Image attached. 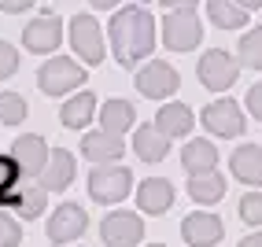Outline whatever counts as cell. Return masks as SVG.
<instances>
[{
    "label": "cell",
    "mask_w": 262,
    "mask_h": 247,
    "mask_svg": "<svg viewBox=\"0 0 262 247\" xmlns=\"http://www.w3.org/2000/svg\"><path fill=\"white\" fill-rule=\"evenodd\" d=\"M107 37H111V48H115V59L122 66H137L141 59L151 56L155 48V19L148 8H118L115 19L107 26Z\"/></svg>",
    "instance_id": "6da1fadb"
},
{
    "label": "cell",
    "mask_w": 262,
    "mask_h": 247,
    "mask_svg": "<svg viewBox=\"0 0 262 247\" xmlns=\"http://www.w3.org/2000/svg\"><path fill=\"white\" fill-rule=\"evenodd\" d=\"M166 15H163V44L170 52H192L203 41V26H200V11L196 4H170L166 0Z\"/></svg>",
    "instance_id": "7a4b0ae2"
},
{
    "label": "cell",
    "mask_w": 262,
    "mask_h": 247,
    "mask_svg": "<svg viewBox=\"0 0 262 247\" xmlns=\"http://www.w3.org/2000/svg\"><path fill=\"white\" fill-rule=\"evenodd\" d=\"M37 85L45 96H63L71 89H81L85 85V66L67 59V56H56V59H45L41 70H37Z\"/></svg>",
    "instance_id": "3957f363"
},
{
    "label": "cell",
    "mask_w": 262,
    "mask_h": 247,
    "mask_svg": "<svg viewBox=\"0 0 262 247\" xmlns=\"http://www.w3.org/2000/svg\"><path fill=\"white\" fill-rule=\"evenodd\" d=\"M133 192V173L126 170V166H96L93 173H89V196L96 199V203H103V207H115V203H122Z\"/></svg>",
    "instance_id": "277c9868"
},
{
    "label": "cell",
    "mask_w": 262,
    "mask_h": 247,
    "mask_svg": "<svg viewBox=\"0 0 262 247\" xmlns=\"http://www.w3.org/2000/svg\"><path fill=\"white\" fill-rule=\"evenodd\" d=\"M196 74H200V81L207 85V89L225 93V89H233V85H236L240 63H236L225 48H207L203 59H200V66H196Z\"/></svg>",
    "instance_id": "5b68a950"
},
{
    "label": "cell",
    "mask_w": 262,
    "mask_h": 247,
    "mask_svg": "<svg viewBox=\"0 0 262 247\" xmlns=\"http://www.w3.org/2000/svg\"><path fill=\"white\" fill-rule=\"evenodd\" d=\"M137 89H141V96H148V100H166V96H173L181 89V74L170 63L151 59V63H144L137 70Z\"/></svg>",
    "instance_id": "8992f818"
},
{
    "label": "cell",
    "mask_w": 262,
    "mask_h": 247,
    "mask_svg": "<svg viewBox=\"0 0 262 247\" xmlns=\"http://www.w3.org/2000/svg\"><path fill=\"white\" fill-rule=\"evenodd\" d=\"M100 236L107 247H137L144 240V221L133 210H111L107 218L100 221Z\"/></svg>",
    "instance_id": "52a82bcc"
},
{
    "label": "cell",
    "mask_w": 262,
    "mask_h": 247,
    "mask_svg": "<svg viewBox=\"0 0 262 247\" xmlns=\"http://www.w3.org/2000/svg\"><path fill=\"white\" fill-rule=\"evenodd\" d=\"M71 44H74V56L85 59L89 66L103 63V33H100V23L93 15H74L71 19Z\"/></svg>",
    "instance_id": "ba28073f"
},
{
    "label": "cell",
    "mask_w": 262,
    "mask_h": 247,
    "mask_svg": "<svg viewBox=\"0 0 262 247\" xmlns=\"http://www.w3.org/2000/svg\"><path fill=\"white\" fill-rule=\"evenodd\" d=\"M203 126L211 129L214 137H240L244 133V126H248V118H244V107L236 100H214V103H207L203 107Z\"/></svg>",
    "instance_id": "9c48e42d"
},
{
    "label": "cell",
    "mask_w": 262,
    "mask_h": 247,
    "mask_svg": "<svg viewBox=\"0 0 262 247\" xmlns=\"http://www.w3.org/2000/svg\"><path fill=\"white\" fill-rule=\"evenodd\" d=\"M59 41H63V23H59L56 11L37 15V19L23 30V44H26V52H33V56H48V52H56Z\"/></svg>",
    "instance_id": "30bf717a"
},
{
    "label": "cell",
    "mask_w": 262,
    "mask_h": 247,
    "mask_svg": "<svg viewBox=\"0 0 262 247\" xmlns=\"http://www.w3.org/2000/svg\"><path fill=\"white\" fill-rule=\"evenodd\" d=\"M85 229H89V214H85V207L78 203H63L56 207V214L48 218V240L52 243H71L78 240Z\"/></svg>",
    "instance_id": "8fae6325"
},
{
    "label": "cell",
    "mask_w": 262,
    "mask_h": 247,
    "mask_svg": "<svg viewBox=\"0 0 262 247\" xmlns=\"http://www.w3.org/2000/svg\"><path fill=\"white\" fill-rule=\"evenodd\" d=\"M11 159H15V166H19V173L23 177H41V170H45V163H48V144L37 137V133H26V137H19L11 144V151H8Z\"/></svg>",
    "instance_id": "7c38bea8"
},
{
    "label": "cell",
    "mask_w": 262,
    "mask_h": 247,
    "mask_svg": "<svg viewBox=\"0 0 262 247\" xmlns=\"http://www.w3.org/2000/svg\"><path fill=\"white\" fill-rule=\"evenodd\" d=\"M181 236L192 247H214L225 236V225H222L218 214H211V210H196V214H188L181 221Z\"/></svg>",
    "instance_id": "4fadbf2b"
},
{
    "label": "cell",
    "mask_w": 262,
    "mask_h": 247,
    "mask_svg": "<svg viewBox=\"0 0 262 247\" xmlns=\"http://www.w3.org/2000/svg\"><path fill=\"white\" fill-rule=\"evenodd\" d=\"M74 155L67 151V148H56L48 155V163H45V170H41V188L45 192H63V188H71V181H74Z\"/></svg>",
    "instance_id": "5bb4252c"
},
{
    "label": "cell",
    "mask_w": 262,
    "mask_h": 247,
    "mask_svg": "<svg viewBox=\"0 0 262 247\" xmlns=\"http://www.w3.org/2000/svg\"><path fill=\"white\" fill-rule=\"evenodd\" d=\"M122 151H126L122 137H111V133H103V129L85 133V140H81V155L89 159V163H96V166H115L118 159H122Z\"/></svg>",
    "instance_id": "9a60e30c"
},
{
    "label": "cell",
    "mask_w": 262,
    "mask_h": 247,
    "mask_svg": "<svg viewBox=\"0 0 262 247\" xmlns=\"http://www.w3.org/2000/svg\"><path fill=\"white\" fill-rule=\"evenodd\" d=\"M151 126L159 129L166 140H173V137H188L192 126H196V115H192L188 103H163Z\"/></svg>",
    "instance_id": "2e32d148"
},
{
    "label": "cell",
    "mask_w": 262,
    "mask_h": 247,
    "mask_svg": "<svg viewBox=\"0 0 262 247\" xmlns=\"http://www.w3.org/2000/svg\"><path fill=\"white\" fill-rule=\"evenodd\" d=\"M181 166H185L188 177H203V173H214V166H218V148L211 144V140H203V137L188 140V144L181 148Z\"/></svg>",
    "instance_id": "e0dca14e"
},
{
    "label": "cell",
    "mask_w": 262,
    "mask_h": 247,
    "mask_svg": "<svg viewBox=\"0 0 262 247\" xmlns=\"http://www.w3.org/2000/svg\"><path fill=\"white\" fill-rule=\"evenodd\" d=\"M137 207L144 214H166L173 207V185L166 177H144L141 188H137Z\"/></svg>",
    "instance_id": "ac0fdd59"
},
{
    "label": "cell",
    "mask_w": 262,
    "mask_h": 247,
    "mask_svg": "<svg viewBox=\"0 0 262 247\" xmlns=\"http://www.w3.org/2000/svg\"><path fill=\"white\" fill-rule=\"evenodd\" d=\"M229 166H233V177L244 181V185H262V148L258 144H240L229 159Z\"/></svg>",
    "instance_id": "d6986e66"
},
{
    "label": "cell",
    "mask_w": 262,
    "mask_h": 247,
    "mask_svg": "<svg viewBox=\"0 0 262 247\" xmlns=\"http://www.w3.org/2000/svg\"><path fill=\"white\" fill-rule=\"evenodd\" d=\"M133 122H137V111L129 100H107L100 107V129L111 137H122L126 129H133Z\"/></svg>",
    "instance_id": "ffe728a7"
},
{
    "label": "cell",
    "mask_w": 262,
    "mask_h": 247,
    "mask_svg": "<svg viewBox=\"0 0 262 247\" xmlns=\"http://www.w3.org/2000/svg\"><path fill=\"white\" fill-rule=\"evenodd\" d=\"M133 151L141 163H163L166 151H170V140L155 129V126H137L133 133Z\"/></svg>",
    "instance_id": "44dd1931"
},
{
    "label": "cell",
    "mask_w": 262,
    "mask_h": 247,
    "mask_svg": "<svg viewBox=\"0 0 262 247\" xmlns=\"http://www.w3.org/2000/svg\"><path fill=\"white\" fill-rule=\"evenodd\" d=\"M93 115H96V96L89 93V89H81L78 96H71L63 103V111H59V122L67 129H85L93 122Z\"/></svg>",
    "instance_id": "7402d4cb"
},
{
    "label": "cell",
    "mask_w": 262,
    "mask_h": 247,
    "mask_svg": "<svg viewBox=\"0 0 262 247\" xmlns=\"http://www.w3.org/2000/svg\"><path fill=\"white\" fill-rule=\"evenodd\" d=\"M188 196L196 199L200 207H214L225 196V177L218 170L214 173H203V177H188Z\"/></svg>",
    "instance_id": "603a6c76"
},
{
    "label": "cell",
    "mask_w": 262,
    "mask_h": 247,
    "mask_svg": "<svg viewBox=\"0 0 262 247\" xmlns=\"http://www.w3.org/2000/svg\"><path fill=\"white\" fill-rule=\"evenodd\" d=\"M207 15H211V23L218 30H244L248 26V11L240 4H233V0H211V4H207Z\"/></svg>",
    "instance_id": "cb8c5ba5"
},
{
    "label": "cell",
    "mask_w": 262,
    "mask_h": 247,
    "mask_svg": "<svg viewBox=\"0 0 262 247\" xmlns=\"http://www.w3.org/2000/svg\"><path fill=\"white\" fill-rule=\"evenodd\" d=\"M19 166H15L11 155H0V207H15V199H19Z\"/></svg>",
    "instance_id": "d4e9b609"
},
{
    "label": "cell",
    "mask_w": 262,
    "mask_h": 247,
    "mask_svg": "<svg viewBox=\"0 0 262 247\" xmlns=\"http://www.w3.org/2000/svg\"><path fill=\"white\" fill-rule=\"evenodd\" d=\"M45 199H48V192L41 185H26L19 188V199H15V210H19V218L33 221V218H41V210H45Z\"/></svg>",
    "instance_id": "484cf974"
},
{
    "label": "cell",
    "mask_w": 262,
    "mask_h": 247,
    "mask_svg": "<svg viewBox=\"0 0 262 247\" xmlns=\"http://www.w3.org/2000/svg\"><path fill=\"white\" fill-rule=\"evenodd\" d=\"M236 63L240 66H251V70H262V26H255V30H248L240 37V48H236Z\"/></svg>",
    "instance_id": "4316f807"
},
{
    "label": "cell",
    "mask_w": 262,
    "mask_h": 247,
    "mask_svg": "<svg viewBox=\"0 0 262 247\" xmlns=\"http://www.w3.org/2000/svg\"><path fill=\"white\" fill-rule=\"evenodd\" d=\"M26 118V100L19 93H0V122L4 126H19Z\"/></svg>",
    "instance_id": "83f0119b"
},
{
    "label": "cell",
    "mask_w": 262,
    "mask_h": 247,
    "mask_svg": "<svg viewBox=\"0 0 262 247\" xmlns=\"http://www.w3.org/2000/svg\"><path fill=\"white\" fill-rule=\"evenodd\" d=\"M240 218L248 225H255V229H262V192H248V196L240 199Z\"/></svg>",
    "instance_id": "f1b7e54d"
},
{
    "label": "cell",
    "mask_w": 262,
    "mask_h": 247,
    "mask_svg": "<svg viewBox=\"0 0 262 247\" xmlns=\"http://www.w3.org/2000/svg\"><path fill=\"white\" fill-rule=\"evenodd\" d=\"M19 240H23L19 221H15L11 214H4V210H0V247H19Z\"/></svg>",
    "instance_id": "f546056e"
},
{
    "label": "cell",
    "mask_w": 262,
    "mask_h": 247,
    "mask_svg": "<svg viewBox=\"0 0 262 247\" xmlns=\"http://www.w3.org/2000/svg\"><path fill=\"white\" fill-rule=\"evenodd\" d=\"M15 70H19V52H15V44L0 41V81H4V78H11Z\"/></svg>",
    "instance_id": "4dcf8cb0"
},
{
    "label": "cell",
    "mask_w": 262,
    "mask_h": 247,
    "mask_svg": "<svg viewBox=\"0 0 262 247\" xmlns=\"http://www.w3.org/2000/svg\"><path fill=\"white\" fill-rule=\"evenodd\" d=\"M244 103H248V111H251V115L262 122V81L248 89V100H244Z\"/></svg>",
    "instance_id": "1f68e13d"
},
{
    "label": "cell",
    "mask_w": 262,
    "mask_h": 247,
    "mask_svg": "<svg viewBox=\"0 0 262 247\" xmlns=\"http://www.w3.org/2000/svg\"><path fill=\"white\" fill-rule=\"evenodd\" d=\"M30 8V0H0V11H8V15H19Z\"/></svg>",
    "instance_id": "d6a6232c"
},
{
    "label": "cell",
    "mask_w": 262,
    "mask_h": 247,
    "mask_svg": "<svg viewBox=\"0 0 262 247\" xmlns=\"http://www.w3.org/2000/svg\"><path fill=\"white\" fill-rule=\"evenodd\" d=\"M236 247H262V233H255V236H244Z\"/></svg>",
    "instance_id": "836d02e7"
},
{
    "label": "cell",
    "mask_w": 262,
    "mask_h": 247,
    "mask_svg": "<svg viewBox=\"0 0 262 247\" xmlns=\"http://www.w3.org/2000/svg\"><path fill=\"white\" fill-rule=\"evenodd\" d=\"M148 247H163V243H148Z\"/></svg>",
    "instance_id": "e575fe53"
}]
</instances>
